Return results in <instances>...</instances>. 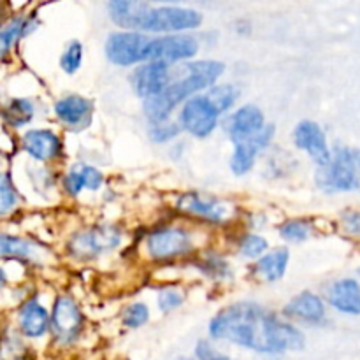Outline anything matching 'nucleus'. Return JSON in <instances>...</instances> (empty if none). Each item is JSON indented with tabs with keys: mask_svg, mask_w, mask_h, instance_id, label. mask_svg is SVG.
Listing matches in <instances>:
<instances>
[{
	"mask_svg": "<svg viewBox=\"0 0 360 360\" xmlns=\"http://www.w3.org/2000/svg\"><path fill=\"white\" fill-rule=\"evenodd\" d=\"M210 333L214 340L231 341L260 354H281L304 347L301 330L253 302H238L221 309L211 320Z\"/></svg>",
	"mask_w": 360,
	"mask_h": 360,
	"instance_id": "nucleus-1",
	"label": "nucleus"
},
{
	"mask_svg": "<svg viewBox=\"0 0 360 360\" xmlns=\"http://www.w3.org/2000/svg\"><path fill=\"white\" fill-rule=\"evenodd\" d=\"M224 63L213 62V60H200V62L188 63L183 67L185 77L172 81L160 95L148 98L144 102V115L151 123H162L169 118L172 109L181 104L197 91L211 86L224 72Z\"/></svg>",
	"mask_w": 360,
	"mask_h": 360,
	"instance_id": "nucleus-2",
	"label": "nucleus"
},
{
	"mask_svg": "<svg viewBox=\"0 0 360 360\" xmlns=\"http://www.w3.org/2000/svg\"><path fill=\"white\" fill-rule=\"evenodd\" d=\"M320 188L326 192H354L360 190V176L355 162V150L338 148L327 167L320 169L316 176Z\"/></svg>",
	"mask_w": 360,
	"mask_h": 360,
	"instance_id": "nucleus-3",
	"label": "nucleus"
},
{
	"mask_svg": "<svg viewBox=\"0 0 360 360\" xmlns=\"http://www.w3.org/2000/svg\"><path fill=\"white\" fill-rule=\"evenodd\" d=\"M202 23V16L197 11L188 9V7H176V6H165V7H155V9H148L144 14L143 21H141L139 30L146 32H183L192 30Z\"/></svg>",
	"mask_w": 360,
	"mask_h": 360,
	"instance_id": "nucleus-4",
	"label": "nucleus"
},
{
	"mask_svg": "<svg viewBox=\"0 0 360 360\" xmlns=\"http://www.w3.org/2000/svg\"><path fill=\"white\" fill-rule=\"evenodd\" d=\"M150 42L151 39L139 32H116L105 42V55L109 62L122 67L146 62Z\"/></svg>",
	"mask_w": 360,
	"mask_h": 360,
	"instance_id": "nucleus-5",
	"label": "nucleus"
},
{
	"mask_svg": "<svg viewBox=\"0 0 360 360\" xmlns=\"http://www.w3.org/2000/svg\"><path fill=\"white\" fill-rule=\"evenodd\" d=\"M122 243V234L116 227L102 225L76 234L69 243V250L77 259H94L101 253L112 252Z\"/></svg>",
	"mask_w": 360,
	"mask_h": 360,
	"instance_id": "nucleus-6",
	"label": "nucleus"
},
{
	"mask_svg": "<svg viewBox=\"0 0 360 360\" xmlns=\"http://www.w3.org/2000/svg\"><path fill=\"white\" fill-rule=\"evenodd\" d=\"M218 109L207 95H199L186 101L181 111L183 129L195 137H207L218 125Z\"/></svg>",
	"mask_w": 360,
	"mask_h": 360,
	"instance_id": "nucleus-7",
	"label": "nucleus"
},
{
	"mask_svg": "<svg viewBox=\"0 0 360 360\" xmlns=\"http://www.w3.org/2000/svg\"><path fill=\"white\" fill-rule=\"evenodd\" d=\"M199 44L190 35H167V37L151 39L148 46L146 62L174 63L195 56Z\"/></svg>",
	"mask_w": 360,
	"mask_h": 360,
	"instance_id": "nucleus-8",
	"label": "nucleus"
},
{
	"mask_svg": "<svg viewBox=\"0 0 360 360\" xmlns=\"http://www.w3.org/2000/svg\"><path fill=\"white\" fill-rule=\"evenodd\" d=\"M51 327L55 338L62 343H72L83 329V315L72 297L62 295L56 299L51 315Z\"/></svg>",
	"mask_w": 360,
	"mask_h": 360,
	"instance_id": "nucleus-9",
	"label": "nucleus"
},
{
	"mask_svg": "<svg viewBox=\"0 0 360 360\" xmlns=\"http://www.w3.org/2000/svg\"><path fill=\"white\" fill-rule=\"evenodd\" d=\"M146 248L153 259H172L186 255L193 248L192 238L181 229H162L148 238Z\"/></svg>",
	"mask_w": 360,
	"mask_h": 360,
	"instance_id": "nucleus-10",
	"label": "nucleus"
},
{
	"mask_svg": "<svg viewBox=\"0 0 360 360\" xmlns=\"http://www.w3.org/2000/svg\"><path fill=\"white\" fill-rule=\"evenodd\" d=\"M164 62H148L134 70L132 86L143 98H153L160 95L171 83V72Z\"/></svg>",
	"mask_w": 360,
	"mask_h": 360,
	"instance_id": "nucleus-11",
	"label": "nucleus"
},
{
	"mask_svg": "<svg viewBox=\"0 0 360 360\" xmlns=\"http://www.w3.org/2000/svg\"><path fill=\"white\" fill-rule=\"evenodd\" d=\"M294 141L297 148L304 150L320 167H327L333 160V153L327 146L326 134L322 132V129L315 122L299 123L294 132Z\"/></svg>",
	"mask_w": 360,
	"mask_h": 360,
	"instance_id": "nucleus-12",
	"label": "nucleus"
},
{
	"mask_svg": "<svg viewBox=\"0 0 360 360\" xmlns=\"http://www.w3.org/2000/svg\"><path fill=\"white\" fill-rule=\"evenodd\" d=\"M178 207L183 213H188L192 217L202 218V220L207 221H214V224L227 220L232 213L231 206L224 200L202 197L199 193H185V195H181L178 200Z\"/></svg>",
	"mask_w": 360,
	"mask_h": 360,
	"instance_id": "nucleus-13",
	"label": "nucleus"
},
{
	"mask_svg": "<svg viewBox=\"0 0 360 360\" xmlns=\"http://www.w3.org/2000/svg\"><path fill=\"white\" fill-rule=\"evenodd\" d=\"M273 136L274 127L266 125L257 136L236 143L234 155H232L231 158L232 172H234L236 176L246 174V172L253 167V164H255V158L257 155H259V151L264 150V148L271 143Z\"/></svg>",
	"mask_w": 360,
	"mask_h": 360,
	"instance_id": "nucleus-14",
	"label": "nucleus"
},
{
	"mask_svg": "<svg viewBox=\"0 0 360 360\" xmlns=\"http://www.w3.org/2000/svg\"><path fill=\"white\" fill-rule=\"evenodd\" d=\"M225 125H227L229 136H231V139L236 144L239 141H245L257 136L266 127V123H264V115L259 108H255V105H245V108L238 109L234 115L229 116Z\"/></svg>",
	"mask_w": 360,
	"mask_h": 360,
	"instance_id": "nucleus-15",
	"label": "nucleus"
},
{
	"mask_svg": "<svg viewBox=\"0 0 360 360\" xmlns=\"http://www.w3.org/2000/svg\"><path fill=\"white\" fill-rule=\"evenodd\" d=\"M330 306L347 315H360V283L350 278L336 281L327 292Z\"/></svg>",
	"mask_w": 360,
	"mask_h": 360,
	"instance_id": "nucleus-16",
	"label": "nucleus"
},
{
	"mask_svg": "<svg viewBox=\"0 0 360 360\" xmlns=\"http://www.w3.org/2000/svg\"><path fill=\"white\" fill-rule=\"evenodd\" d=\"M23 146L27 150V153L30 157H34L35 160H51V158L58 157L60 150V139L56 134H53L51 130H30V132L25 134L23 137Z\"/></svg>",
	"mask_w": 360,
	"mask_h": 360,
	"instance_id": "nucleus-17",
	"label": "nucleus"
},
{
	"mask_svg": "<svg viewBox=\"0 0 360 360\" xmlns=\"http://www.w3.org/2000/svg\"><path fill=\"white\" fill-rule=\"evenodd\" d=\"M108 9L116 25L123 28H139L150 7L148 0H109Z\"/></svg>",
	"mask_w": 360,
	"mask_h": 360,
	"instance_id": "nucleus-18",
	"label": "nucleus"
},
{
	"mask_svg": "<svg viewBox=\"0 0 360 360\" xmlns=\"http://www.w3.org/2000/svg\"><path fill=\"white\" fill-rule=\"evenodd\" d=\"M285 315L304 320V322L319 323L326 319V308L319 295L311 294V292H302L288 302L285 308Z\"/></svg>",
	"mask_w": 360,
	"mask_h": 360,
	"instance_id": "nucleus-19",
	"label": "nucleus"
},
{
	"mask_svg": "<svg viewBox=\"0 0 360 360\" xmlns=\"http://www.w3.org/2000/svg\"><path fill=\"white\" fill-rule=\"evenodd\" d=\"M51 319L42 304L37 301L25 302L23 308L20 309V327L25 336L28 338H41L48 330Z\"/></svg>",
	"mask_w": 360,
	"mask_h": 360,
	"instance_id": "nucleus-20",
	"label": "nucleus"
},
{
	"mask_svg": "<svg viewBox=\"0 0 360 360\" xmlns=\"http://www.w3.org/2000/svg\"><path fill=\"white\" fill-rule=\"evenodd\" d=\"M91 112V104L88 98L79 95H69L55 104V115L62 120L65 125L77 127L88 122Z\"/></svg>",
	"mask_w": 360,
	"mask_h": 360,
	"instance_id": "nucleus-21",
	"label": "nucleus"
},
{
	"mask_svg": "<svg viewBox=\"0 0 360 360\" xmlns=\"http://www.w3.org/2000/svg\"><path fill=\"white\" fill-rule=\"evenodd\" d=\"M288 266V250L280 248L267 253L257 264V273L267 281H278L283 278Z\"/></svg>",
	"mask_w": 360,
	"mask_h": 360,
	"instance_id": "nucleus-22",
	"label": "nucleus"
},
{
	"mask_svg": "<svg viewBox=\"0 0 360 360\" xmlns=\"http://www.w3.org/2000/svg\"><path fill=\"white\" fill-rule=\"evenodd\" d=\"M34 118V104L27 98H13L4 109V120L11 127H23Z\"/></svg>",
	"mask_w": 360,
	"mask_h": 360,
	"instance_id": "nucleus-23",
	"label": "nucleus"
},
{
	"mask_svg": "<svg viewBox=\"0 0 360 360\" xmlns=\"http://www.w3.org/2000/svg\"><path fill=\"white\" fill-rule=\"evenodd\" d=\"M210 101L213 102L214 108L218 109V112H225L232 108L236 101L239 97V90L234 84H220V86L211 88L210 94H207Z\"/></svg>",
	"mask_w": 360,
	"mask_h": 360,
	"instance_id": "nucleus-24",
	"label": "nucleus"
},
{
	"mask_svg": "<svg viewBox=\"0 0 360 360\" xmlns=\"http://www.w3.org/2000/svg\"><path fill=\"white\" fill-rule=\"evenodd\" d=\"M309 232H311V227L304 220H290L280 229V234L292 243L306 241L309 238Z\"/></svg>",
	"mask_w": 360,
	"mask_h": 360,
	"instance_id": "nucleus-25",
	"label": "nucleus"
},
{
	"mask_svg": "<svg viewBox=\"0 0 360 360\" xmlns=\"http://www.w3.org/2000/svg\"><path fill=\"white\" fill-rule=\"evenodd\" d=\"M81 60H83V46L81 42L74 41L67 46V49L63 51L62 60H60V65L65 70L67 74H74L81 65Z\"/></svg>",
	"mask_w": 360,
	"mask_h": 360,
	"instance_id": "nucleus-26",
	"label": "nucleus"
},
{
	"mask_svg": "<svg viewBox=\"0 0 360 360\" xmlns=\"http://www.w3.org/2000/svg\"><path fill=\"white\" fill-rule=\"evenodd\" d=\"M25 27H27V21L21 20V18H16V20H13L11 23H7L6 27H4L2 35H0L4 55H6V53L9 51L11 46L25 34Z\"/></svg>",
	"mask_w": 360,
	"mask_h": 360,
	"instance_id": "nucleus-27",
	"label": "nucleus"
},
{
	"mask_svg": "<svg viewBox=\"0 0 360 360\" xmlns=\"http://www.w3.org/2000/svg\"><path fill=\"white\" fill-rule=\"evenodd\" d=\"M2 255H16V257H30L34 253V246L25 239L11 238L4 236L2 238Z\"/></svg>",
	"mask_w": 360,
	"mask_h": 360,
	"instance_id": "nucleus-28",
	"label": "nucleus"
},
{
	"mask_svg": "<svg viewBox=\"0 0 360 360\" xmlns=\"http://www.w3.org/2000/svg\"><path fill=\"white\" fill-rule=\"evenodd\" d=\"M150 319V311H148V306L143 302H137L132 304L130 308H127L125 316H123V323L130 329H137V327L144 326Z\"/></svg>",
	"mask_w": 360,
	"mask_h": 360,
	"instance_id": "nucleus-29",
	"label": "nucleus"
},
{
	"mask_svg": "<svg viewBox=\"0 0 360 360\" xmlns=\"http://www.w3.org/2000/svg\"><path fill=\"white\" fill-rule=\"evenodd\" d=\"M267 241L260 236H246L241 243V252L245 257H250V259H255V257H260L267 250Z\"/></svg>",
	"mask_w": 360,
	"mask_h": 360,
	"instance_id": "nucleus-30",
	"label": "nucleus"
},
{
	"mask_svg": "<svg viewBox=\"0 0 360 360\" xmlns=\"http://www.w3.org/2000/svg\"><path fill=\"white\" fill-rule=\"evenodd\" d=\"M18 202V193L14 190L13 183H11L9 174L2 176V183H0V207L2 213H7L14 204Z\"/></svg>",
	"mask_w": 360,
	"mask_h": 360,
	"instance_id": "nucleus-31",
	"label": "nucleus"
},
{
	"mask_svg": "<svg viewBox=\"0 0 360 360\" xmlns=\"http://www.w3.org/2000/svg\"><path fill=\"white\" fill-rule=\"evenodd\" d=\"M183 302V294L178 290H172V288H165L158 295V306H160L162 311H171L176 309Z\"/></svg>",
	"mask_w": 360,
	"mask_h": 360,
	"instance_id": "nucleus-32",
	"label": "nucleus"
},
{
	"mask_svg": "<svg viewBox=\"0 0 360 360\" xmlns=\"http://www.w3.org/2000/svg\"><path fill=\"white\" fill-rule=\"evenodd\" d=\"M77 172H79L81 179H83L84 188L88 190H97L98 186L102 185V174L91 165H79L77 167Z\"/></svg>",
	"mask_w": 360,
	"mask_h": 360,
	"instance_id": "nucleus-33",
	"label": "nucleus"
},
{
	"mask_svg": "<svg viewBox=\"0 0 360 360\" xmlns=\"http://www.w3.org/2000/svg\"><path fill=\"white\" fill-rule=\"evenodd\" d=\"M151 137L157 143H165V141L172 139L179 134V127L176 123H157V125L151 129Z\"/></svg>",
	"mask_w": 360,
	"mask_h": 360,
	"instance_id": "nucleus-34",
	"label": "nucleus"
},
{
	"mask_svg": "<svg viewBox=\"0 0 360 360\" xmlns=\"http://www.w3.org/2000/svg\"><path fill=\"white\" fill-rule=\"evenodd\" d=\"M341 225L347 234L360 239V211H347L341 217Z\"/></svg>",
	"mask_w": 360,
	"mask_h": 360,
	"instance_id": "nucleus-35",
	"label": "nucleus"
},
{
	"mask_svg": "<svg viewBox=\"0 0 360 360\" xmlns=\"http://www.w3.org/2000/svg\"><path fill=\"white\" fill-rule=\"evenodd\" d=\"M355 162H357V169H359V176H360V150H355Z\"/></svg>",
	"mask_w": 360,
	"mask_h": 360,
	"instance_id": "nucleus-36",
	"label": "nucleus"
},
{
	"mask_svg": "<svg viewBox=\"0 0 360 360\" xmlns=\"http://www.w3.org/2000/svg\"><path fill=\"white\" fill-rule=\"evenodd\" d=\"M210 360H231V359L224 357V355H220V354H214V355H213V357H211Z\"/></svg>",
	"mask_w": 360,
	"mask_h": 360,
	"instance_id": "nucleus-37",
	"label": "nucleus"
},
{
	"mask_svg": "<svg viewBox=\"0 0 360 360\" xmlns=\"http://www.w3.org/2000/svg\"><path fill=\"white\" fill-rule=\"evenodd\" d=\"M155 2H174V0H155Z\"/></svg>",
	"mask_w": 360,
	"mask_h": 360,
	"instance_id": "nucleus-38",
	"label": "nucleus"
},
{
	"mask_svg": "<svg viewBox=\"0 0 360 360\" xmlns=\"http://www.w3.org/2000/svg\"><path fill=\"white\" fill-rule=\"evenodd\" d=\"M179 360H192V359H179Z\"/></svg>",
	"mask_w": 360,
	"mask_h": 360,
	"instance_id": "nucleus-39",
	"label": "nucleus"
}]
</instances>
